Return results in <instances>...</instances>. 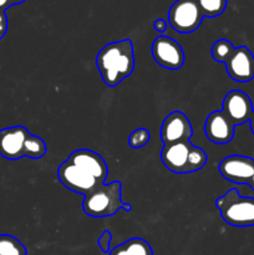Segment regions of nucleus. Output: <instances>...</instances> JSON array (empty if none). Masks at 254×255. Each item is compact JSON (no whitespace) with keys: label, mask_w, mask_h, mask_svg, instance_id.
I'll return each mask as SVG.
<instances>
[{"label":"nucleus","mask_w":254,"mask_h":255,"mask_svg":"<svg viewBox=\"0 0 254 255\" xmlns=\"http://www.w3.org/2000/svg\"><path fill=\"white\" fill-rule=\"evenodd\" d=\"M96 66L102 81L110 87L121 84L133 72V44L129 39L105 45L96 56Z\"/></svg>","instance_id":"obj_1"},{"label":"nucleus","mask_w":254,"mask_h":255,"mask_svg":"<svg viewBox=\"0 0 254 255\" xmlns=\"http://www.w3.org/2000/svg\"><path fill=\"white\" fill-rule=\"evenodd\" d=\"M122 186L120 181L100 184L85 196L82 209L94 218H105L115 216L119 211L131 212V206L122 202Z\"/></svg>","instance_id":"obj_2"},{"label":"nucleus","mask_w":254,"mask_h":255,"mask_svg":"<svg viewBox=\"0 0 254 255\" xmlns=\"http://www.w3.org/2000/svg\"><path fill=\"white\" fill-rule=\"evenodd\" d=\"M162 163L173 173H193L203 168L207 163V153L191 141L164 144L161 152Z\"/></svg>","instance_id":"obj_3"},{"label":"nucleus","mask_w":254,"mask_h":255,"mask_svg":"<svg viewBox=\"0 0 254 255\" xmlns=\"http://www.w3.org/2000/svg\"><path fill=\"white\" fill-rule=\"evenodd\" d=\"M216 206L221 212L222 219L229 226H254V198L242 197L239 192L233 188L217 198Z\"/></svg>","instance_id":"obj_4"},{"label":"nucleus","mask_w":254,"mask_h":255,"mask_svg":"<svg viewBox=\"0 0 254 255\" xmlns=\"http://www.w3.org/2000/svg\"><path fill=\"white\" fill-rule=\"evenodd\" d=\"M203 17L196 0H176L168 11L169 25L179 34L196 31L201 26Z\"/></svg>","instance_id":"obj_5"},{"label":"nucleus","mask_w":254,"mask_h":255,"mask_svg":"<svg viewBox=\"0 0 254 255\" xmlns=\"http://www.w3.org/2000/svg\"><path fill=\"white\" fill-rule=\"evenodd\" d=\"M57 176H59L60 182L69 191L84 194V196H87L100 184H104L96 177L92 176L90 172L76 166L69 159L60 164L59 169H57Z\"/></svg>","instance_id":"obj_6"},{"label":"nucleus","mask_w":254,"mask_h":255,"mask_svg":"<svg viewBox=\"0 0 254 255\" xmlns=\"http://www.w3.org/2000/svg\"><path fill=\"white\" fill-rule=\"evenodd\" d=\"M152 56L154 61L167 70H179L184 64V51L172 37L161 35L152 42Z\"/></svg>","instance_id":"obj_7"},{"label":"nucleus","mask_w":254,"mask_h":255,"mask_svg":"<svg viewBox=\"0 0 254 255\" xmlns=\"http://www.w3.org/2000/svg\"><path fill=\"white\" fill-rule=\"evenodd\" d=\"M218 169L227 181L237 184H249L254 174V159L241 154H233L222 159Z\"/></svg>","instance_id":"obj_8"},{"label":"nucleus","mask_w":254,"mask_h":255,"mask_svg":"<svg viewBox=\"0 0 254 255\" xmlns=\"http://www.w3.org/2000/svg\"><path fill=\"white\" fill-rule=\"evenodd\" d=\"M193 128L188 117L181 111H173L164 119L161 126V139L163 144L189 141Z\"/></svg>","instance_id":"obj_9"},{"label":"nucleus","mask_w":254,"mask_h":255,"mask_svg":"<svg viewBox=\"0 0 254 255\" xmlns=\"http://www.w3.org/2000/svg\"><path fill=\"white\" fill-rule=\"evenodd\" d=\"M253 110L251 97L246 92L239 91V90L229 91L223 100L222 111L233 122L234 126L249 122Z\"/></svg>","instance_id":"obj_10"},{"label":"nucleus","mask_w":254,"mask_h":255,"mask_svg":"<svg viewBox=\"0 0 254 255\" xmlns=\"http://www.w3.org/2000/svg\"><path fill=\"white\" fill-rule=\"evenodd\" d=\"M224 65L233 81L244 84L254 79V55L247 46L236 47L231 59Z\"/></svg>","instance_id":"obj_11"},{"label":"nucleus","mask_w":254,"mask_h":255,"mask_svg":"<svg viewBox=\"0 0 254 255\" xmlns=\"http://www.w3.org/2000/svg\"><path fill=\"white\" fill-rule=\"evenodd\" d=\"M30 132L24 126H14L0 129V156L9 161L24 157V144Z\"/></svg>","instance_id":"obj_12"},{"label":"nucleus","mask_w":254,"mask_h":255,"mask_svg":"<svg viewBox=\"0 0 254 255\" xmlns=\"http://www.w3.org/2000/svg\"><path fill=\"white\" fill-rule=\"evenodd\" d=\"M234 124L223 111H214L208 115L204 122V133L207 138L216 144H226L233 139Z\"/></svg>","instance_id":"obj_13"},{"label":"nucleus","mask_w":254,"mask_h":255,"mask_svg":"<svg viewBox=\"0 0 254 255\" xmlns=\"http://www.w3.org/2000/svg\"><path fill=\"white\" fill-rule=\"evenodd\" d=\"M67 159L76 166L86 169L102 183H105L107 176H109V168H107L105 159L91 149H76L70 154Z\"/></svg>","instance_id":"obj_14"},{"label":"nucleus","mask_w":254,"mask_h":255,"mask_svg":"<svg viewBox=\"0 0 254 255\" xmlns=\"http://www.w3.org/2000/svg\"><path fill=\"white\" fill-rule=\"evenodd\" d=\"M110 255H153L149 243L142 238H131L125 243L115 247Z\"/></svg>","instance_id":"obj_15"},{"label":"nucleus","mask_w":254,"mask_h":255,"mask_svg":"<svg viewBox=\"0 0 254 255\" xmlns=\"http://www.w3.org/2000/svg\"><path fill=\"white\" fill-rule=\"evenodd\" d=\"M46 153V143L39 136H34L30 133L27 136L24 144V157H29L31 159H40Z\"/></svg>","instance_id":"obj_16"},{"label":"nucleus","mask_w":254,"mask_h":255,"mask_svg":"<svg viewBox=\"0 0 254 255\" xmlns=\"http://www.w3.org/2000/svg\"><path fill=\"white\" fill-rule=\"evenodd\" d=\"M26 248L15 237L0 234V255H26Z\"/></svg>","instance_id":"obj_17"},{"label":"nucleus","mask_w":254,"mask_h":255,"mask_svg":"<svg viewBox=\"0 0 254 255\" xmlns=\"http://www.w3.org/2000/svg\"><path fill=\"white\" fill-rule=\"evenodd\" d=\"M234 50H236V47H234V45L229 40L219 39L212 45V57H213L214 61L226 64L231 59L232 55H233Z\"/></svg>","instance_id":"obj_18"},{"label":"nucleus","mask_w":254,"mask_h":255,"mask_svg":"<svg viewBox=\"0 0 254 255\" xmlns=\"http://www.w3.org/2000/svg\"><path fill=\"white\" fill-rule=\"evenodd\" d=\"M203 16L217 17L226 10L228 0H196Z\"/></svg>","instance_id":"obj_19"},{"label":"nucleus","mask_w":254,"mask_h":255,"mask_svg":"<svg viewBox=\"0 0 254 255\" xmlns=\"http://www.w3.org/2000/svg\"><path fill=\"white\" fill-rule=\"evenodd\" d=\"M151 139V133H149L148 129L146 128H137L136 131L132 132L128 137V144L129 147L134 149L142 148L143 146H146L147 143Z\"/></svg>","instance_id":"obj_20"},{"label":"nucleus","mask_w":254,"mask_h":255,"mask_svg":"<svg viewBox=\"0 0 254 255\" xmlns=\"http://www.w3.org/2000/svg\"><path fill=\"white\" fill-rule=\"evenodd\" d=\"M111 242H112V234L110 231H104L99 238V247L101 248L102 253L107 254L111 252Z\"/></svg>","instance_id":"obj_21"},{"label":"nucleus","mask_w":254,"mask_h":255,"mask_svg":"<svg viewBox=\"0 0 254 255\" xmlns=\"http://www.w3.org/2000/svg\"><path fill=\"white\" fill-rule=\"evenodd\" d=\"M7 31V16L5 11H0V40L5 36Z\"/></svg>","instance_id":"obj_22"},{"label":"nucleus","mask_w":254,"mask_h":255,"mask_svg":"<svg viewBox=\"0 0 254 255\" xmlns=\"http://www.w3.org/2000/svg\"><path fill=\"white\" fill-rule=\"evenodd\" d=\"M153 29L158 32H164L167 29V21L163 19H157L153 22Z\"/></svg>","instance_id":"obj_23"},{"label":"nucleus","mask_w":254,"mask_h":255,"mask_svg":"<svg viewBox=\"0 0 254 255\" xmlns=\"http://www.w3.org/2000/svg\"><path fill=\"white\" fill-rule=\"evenodd\" d=\"M10 6H11V5H10L9 0H0V11H5V10Z\"/></svg>","instance_id":"obj_24"},{"label":"nucleus","mask_w":254,"mask_h":255,"mask_svg":"<svg viewBox=\"0 0 254 255\" xmlns=\"http://www.w3.org/2000/svg\"><path fill=\"white\" fill-rule=\"evenodd\" d=\"M249 125H251V129L254 134V110H253V114H252L251 120H249Z\"/></svg>","instance_id":"obj_25"},{"label":"nucleus","mask_w":254,"mask_h":255,"mask_svg":"<svg viewBox=\"0 0 254 255\" xmlns=\"http://www.w3.org/2000/svg\"><path fill=\"white\" fill-rule=\"evenodd\" d=\"M25 0H9L10 5H17V4H21V2H24Z\"/></svg>","instance_id":"obj_26"},{"label":"nucleus","mask_w":254,"mask_h":255,"mask_svg":"<svg viewBox=\"0 0 254 255\" xmlns=\"http://www.w3.org/2000/svg\"><path fill=\"white\" fill-rule=\"evenodd\" d=\"M249 186H251V188L254 191V174H253V177H252L251 182H249Z\"/></svg>","instance_id":"obj_27"}]
</instances>
